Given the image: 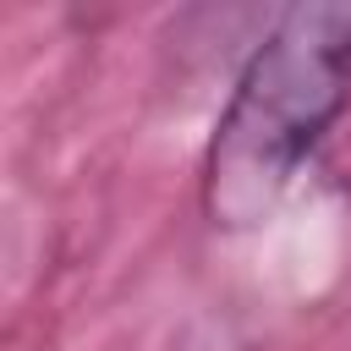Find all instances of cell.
<instances>
[{
  "label": "cell",
  "instance_id": "6da1fadb",
  "mask_svg": "<svg viewBox=\"0 0 351 351\" xmlns=\"http://www.w3.org/2000/svg\"><path fill=\"white\" fill-rule=\"evenodd\" d=\"M351 104V5L285 11L247 60L208 159L203 208L214 225H258L318 137Z\"/></svg>",
  "mask_w": 351,
  "mask_h": 351
}]
</instances>
